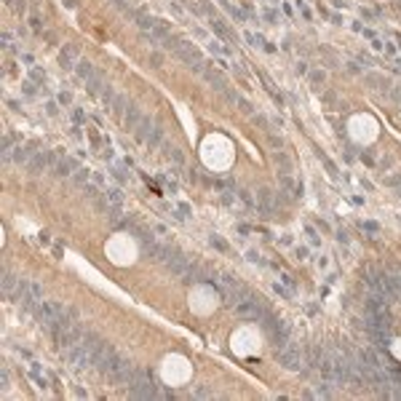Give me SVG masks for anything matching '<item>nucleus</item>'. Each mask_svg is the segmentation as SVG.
I'll return each instance as SVG.
<instances>
[{
	"instance_id": "f257e3e1",
	"label": "nucleus",
	"mask_w": 401,
	"mask_h": 401,
	"mask_svg": "<svg viewBox=\"0 0 401 401\" xmlns=\"http://www.w3.org/2000/svg\"><path fill=\"white\" fill-rule=\"evenodd\" d=\"M190 377V361L182 356H168L164 361V380L172 385H182Z\"/></svg>"
},
{
	"instance_id": "f03ea898",
	"label": "nucleus",
	"mask_w": 401,
	"mask_h": 401,
	"mask_svg": "<svg viewBox=\"0 0 401 401\" xmlns=\"http://www.w3.org/2000/svg\"><path fill=\"white\" fill-rule=\"evenodd\" d=\"M126 236L128 233H118V238L110 241V246H107V254H110V260L115 262V265H131L134 257H136L134 246H131V241Z\"/></svg>"
},
{
	"instance_id": "7ed1b4c3",
	"label": "nucleus",
	"mask_w": 401,
	"mask_h": 401,
	"mask_svg": "<svg viewBox=\"0 0 401 401\" xmlns=\"http://www.w3.org/2000/svg\"><path fill=\"white\" fill-rule=\"evenodd\" d=\"M278 358H281V364H284V366H289V369H300V353L294 350V345H286L284 350H278Z\"/></svg>"
},
{
	"instance_id": "20e7f679",
	"label": "nucleus",
	"mask_w": 401,
	"mask_h": 401,
	"mask_svg": "<svg viewBox=\"0 0 401 401\" xmlns=\"http://www.w3.org/2000/svg\"><path fill=\"white\" fill-rule=\"evenodd\" d=\"M123 120H126V126L131 128V126H136V123H140V120H142V115H140V110H136V107H134V104H131V107H128V110H126V112H123Z\"/></svg>"
},
{
	"instance_id": "39448f33",
	"label": "nucleus",
	"mask_w": 401,
	"mask_h": 401,
	"mask_svg": "<svg viewBox=\"0 0 401 401\" xmlns=\"http://www.w3.org/2000/svg\"><path fill=\"white\" fill-rule=\"evenodd\" d=\"M75 64H78V75H80L83 80H91V78H94V75H96V72H94V67H91L88 62H80V59H78V62H75Z\"/></svg>"
},
{
	"instance_id": "423d86ee",
	"label": "nucleus",
	"mask_w": 401,
	"mask_h": 401,
	"mask_svg": "<svg viewBox=\"0 0 401 401\" xmlns=\"http://www.w3.org/2000/svg\"><path fill=\"white\" fill-rule=\"evenodd\" d=\"M107 200H110L112 206H123V196H120V190H107Z\"/></svg>"
},
{
	"instance_id": "0eeeda50",
	"label": "nucleus",
	"mask_w": 401,
	"mask_h": 401,
	"mask_svg": "<svg viewBox=\"0 0 401 401\" xmlns=\"http://www.w3.org/2000/svg\"><path fill=\"white\" fill-rule=\"evenodd\" d=\"M164 152H166V156L172 158V160H176V164H182V152L176 150V148H172V144H168V148H164Z\"/></svg>"
},
{
	"instance_id": "6e6552de",
	"label": "nucleus",
	"mask_w": 401,
	"mask_h": 401,
	"mask_svg": "<svg viewBox=\"0 0 401 401\" xmlns=\"http://www.w3.org/2000/svg\"><path fill=\"white\" fill-rule=\"evenodd\" d=\"M112 174L118 176V180H123V182L128 180V168L126 166H112Z\"/></svg>"
},
{
	"instance_id": "1a4fd4ad",
	"label": "nucleus",
	"mask_w": 401,
	"mask_h": 401,
	"mask_svg": "<svg viewBox=\"0 0 401 401\" xmlns=\"http://www.w3.org/2000/svg\"><path fill=\"white\" fill-rule=\"evenodd\" d=\"M24 158H27V150H24V148H16V152H14V160H16V164H22Z\"/></svg>"
},
{
	"instance_id": "9d476101",
	"label": "nucleus",
	"mask_w": 401,
	"mask_h": 401,
	"mask_svg": "<svg viewBox=\"0 0 401 401\" xmlns=\"http://www.w3.org/2000/svg\"><path fill=\"white\" fill-rule=\"evenodd\" d=\"M72 120H75V123H86V115H83L80 110H75V112H72Z\"/></svg>"
},
{
	"instance_id": "9b49d317",
	"label": "nucleus",
	"mask_w": 401,
	"mask_h": 401,
	"mask_svg": "<svg viewBox=\"0 0 401 401\" xmlns=\"http://www.w3.org/2000/svg\"><path fill=\"white\" fill-rule=\"evenodd\" d=\"M59 102L62 104H70V94H59Z\"/></svg>"
}]
</instances>
